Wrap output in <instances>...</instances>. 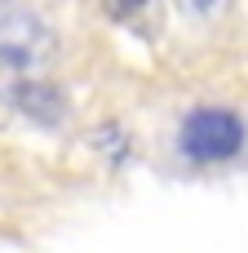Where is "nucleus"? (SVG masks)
I'll return each mask as SVG.
<instances>
[{
  "label": "nucleus",
  "mask_w": 248,
  "mask_h": 253,
  "mask_svg": "<svg viewBox=\"0 0 248 253\" xmlns=\"http://www.w3.org/2000/svg\"><path fill=\"white\" fill-rule=\"evenodd\" d=\"M53 62H58V36L40 13L31 9L0 13V84L4 89L44 80Z\"/></svg>",
  "instance_id": "nucleus-1"
},
{
  "label": "nucleus",
  "mask_w": 248,
  "mask_h": 253,
  "mask_svg": "<svg viewBox=\"0 0 248 253\" xmlns=\"http://www.w3.org/2000/svg\"><path fill=\"white\" fill-rule=\"evenodd\" d=\"M244 138H248L244 120L226 107H195L182 120V151L195 165H222V160L240 156Z\"/></svg>",
  "instance_id": "nucleus-2"
},
{
  "label": "nucleus",
  "mask_w": 248,
  "mask_h": 253,
  "mask_svg": "<svg viewBox=\"0 0 248 253\" xmlns=\"http://www.w3.org/2000/svg\"><path fill=\"white\" fill-rule=\"evenodd\" d=\"M102 13L133 36H160L164 27V0H102Z\"/></svg>",
  "instance_id": "nucleus-3"
},
{
  "label": "nucleus",
  "mask_w": 248,
  "mask_h": 253,
  "mask_svg": "<svg viewBox=\"0 0 248 253\" xmlns=\"http://www.w3.org/2000/svg\"><path fill=\"white\" fill-rule=\"evenodd\" d=\"M13 93V107L18 111H27L31 120H58L62 116V98H58V89H49L44 80H31V84H18V89H9Z\"/></svg>",
  "instance_id": "nucleus-4"
},
{
  "label": "nucleus",
  "mask_w": 248,
  "mask_h": 253,
  "mask_svg": "<svg viewBox=\"0 0 248 253\" xmlns=\"http://www.w3.org/2000/svg\"><path fill=\"white\" fill-rule=\"evenodd\" d=\"M191 18H200V22H209V18H222L226 9H231V0H177Z\"/></svg>",
  "instance_id": "nucleus-5"
}]
</instances>
